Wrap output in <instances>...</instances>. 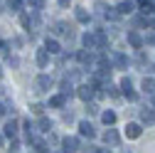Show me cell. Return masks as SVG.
<instances>
[{
    "mask_svg": "<svg viewBox=\"0 0 155 153\" xmlns=\"http://www.w3.org/2000/svg\"><path fill=\"white\" fill-rule=\"evenodd\" d=\"M35 91L37 94H45V91H49V87H52V76L49 74H40V76H37V79H35Z\"/></svg>",
    "mask_w": 155,
    "mask_h": 153,
    "instance_id": "cell-1",
    "label": "cell"
},
{
    "mask_svg": "<svg viewBox=\"0 0 155 153\" xmlns=\"http://www.w3.org/2000/svg\"><path fill=\"white\" fill-rule=\"evenodd\" d=\"M104 141H106V143H108V146H116V143H118V141H121V138H118V133H116V131H113V128H108V131H106V133H104Z\"/></svg>",
    "mask_w": 155,
    "mask_h": 153,
    "instance_id": "cell-16",
    "label": "cell"
},
{
    "mask_svg": "<svg viewBox=\"0 0 155 153\" xmlns=\"http://www.w3.org/2000/svg\"><path fill=\"white\" fill-rule=\"evenodd\" d=\"M121 91H123V97H126L128 101H135V91H133V84H130V79H128V76L121 82Z\"/></svg>",
    "mask_w": 155,
    "mask_h": 153,
    "instance_id": "cell-5",
    "label": "cell"
},
{
    "mask_svg": "<svg viewBox=\"0 0 155 153\" xmlns=\"http://www.w3.org/2000/svg\"><path fill=\"white\" fill-rule=\"evenodd\" d=\"M76 59H79L81 64H94V54H91V49H81V52H76Z\"/></svg>",
    "mask_w": 155,
    "mask_h": 153,
    "instance_id": "cell-8",
    "label": "cell"
},
{
    "mask_svg": "<svg viewBox=\"0 0 155 153\" xmlns=\"http://www.w3.org/2000/svg\"><path fill=\"white\" fill-rule=\"evenodd\" d=\"M0 79H3V69H0Z\"/></svg>",
    "mask_w": 155,
    "mask_h": 153,
    "instance_id": "cell-36",
    "label": "cell"
},
{
    "mask_svg": "<svg viewBox=\"0 0 155 153\" xmlns=\"http://www.w3.org/2000/svg\"><path fill=\"white\" fill-rule=\"evenodd\" d=\"M94 94H96V84H94V82H91V84H81L79 89H76V97L84 99V101H91Z\"/></svg>",
    "mask_w": 155,
    "mask_h": 153,
    "instance_id": "cell-2",
    "label": "cell"
},
{
    "mask_svg": "<svg viewBox=\"0 0 155 153\" xmlns=\"http://www.w3.org/2000/svg\"><path fill=\"white\" fill-rule=\"evenodd\" d=\"M111 59H113V64L118 67V69H123V67L128 64V59H126V54H121V52H113V54H111Z\"/></svg>",
    "mask_w": 155,
    "mask_h": 153,
    "instance_id": "cell-15",
    "label": "cell"
},
{
    "mask_svg": "<svg viewBox=\"0 0 155 153\" xmlns=\"http://www.w3.org/2000/svg\"><path fill=\"white\" fill-rule=\"evenodd\" d=\"M140 121L143 124H155V109H140Z\"/></svg>",
    "mask_w": 155,
    "mask_h": 153,
    "instance_id": "cell-12",
    "label": "cell"
},
{
    "mask_svg": "<svg viewBox=\"0 0 155 153\" xmlns=\"http://www.w3.org/2000/svg\"><path fill=\"white\" fill-rule=\"evenodd\" d=\"M145 45H153L155 47V32H148L145 35Z\"/></svg>",
    "mask_w": 155,
    "mask_h": 153,
    "instance_id": "cell-26",
    "label": "cell"
},
{
    "mask_svg": "<svg viewBox=\"0 0 155 153\" xmlns=\"http://www.w3.org/2000/svg\"><path fill=\"white\" fill-rule=\"evenodd\" d=\"M62 146H64V151H79V138L67 136V138L62 141Z\"/></svg>",
    "mask_w": 155,
    "mask_h": 153,
    "instance_id": "cell-13",
    "label": "cell"
},
{
    "mask_svg": "<svg viewBox=\"0 0 155 153\" xmlns=\"http://www.w3.org/2000/svg\"><path fill=\"white\" fill-rule=\"evenodd\" d=\"M27 5H30L32 10H42V8H45V0H27Z\"/></svg>",
    "mask_w": 155,
    "mask_h": 153,
    "instance_id": "cell-24",
    "label": "cell"
},
{
    "mask_svg": "<svg viewBox=\"0 0 155 153\" xmlns=\"http://www.w3.org/2000/svg\"><path fill=\"white\" fill-rule=\"evenodd\" d=\"M3 111H5V106H3V104H0V116H3Z\"/></svg>",
    "mask_w": 155,
    "mask_h": 153,
    "instance_id": "cell-35",
    "label": "cell"
},
{
    "mask_svg": "<svg viewBox=\"0 0 155 153\" xmlns=\"http://www.w3.org/2000/svg\"><path fill=\"white\" fill-rule=\"evenodd\" d=\"M52 32H54V35H62V37H71V35H74V27H71L69 22H62V20H59V22L52 25Z\"/></svg>",
    "mask_w": 155,
    "mask_h": 153,
    "instance_id": "cell-4",
    "label": "cell"
},
{
    "mask_svg": "<svg viewBox=\"0 0 155 153\" xmlns=\"http://www.w3.org/2000/svg\"><path fill=\"white\" fill-rule=\"evenodd\" d=\"M133 8H135L133 3H121V5H118V10H121V15H128V12H133Z\"/></svg>",
    "mask_w": 155,
    "mask_h": 153,
    "instance_id": "cell-23",
    "label": "cell"
},
{
    "mask_svg": "<svg viewBox=\"0 0 155 153\" xmlns=\"http://www.w3.org/2000/svg\"><path fill=\"white\" fill-rule=\"evenodd\" d=\"M150 104H153V109H155V97H150Z\"/></svg>",
    "mask_w": 155,
    "mask_h": 153,
    "instance_id": "cell-34",
    "label": "cell"
},
{
    "mask_svg": "<svg viewBox=\"0 0 155 153\" xmlns=\"http://www.w3.org/2000/svg\"><path fill=\"white\" fill-rule=\"evenodd\" d=\"M86 104H89V101H86ZM86 109H89V114H96V111H99V109H96V104H89Z\"/></svg>",
    "mask_w": 155,
    "mask_h": 153,
    "instance_id": "cell-32",
    "label": "cell"
},
{
    "mask_svg": "<svg viewBox=\"0 0 155 153\" xmlns=\"http://www.w3.org/2000/svg\"><path fill=\"white\" fill-rule=\"evenodd\" d=\"M148 27H153V30H155V12L148 17Z\"/></svg>",
    "mask_w": 155,
    "mask_h": 153,
    "instance_id": "cell-31",
    "label": "cell"
},
{
    "mask_svg": "<svg viewBox=\"0 0 155 153\" xmlns=\"http://www.w3.org/2000/svg\"><path fill=\"white\" fill-rule=\"evenodd\" d=\"M79 133L86 136V138H94V136H96V131H94V126H91L89 121H81V124H79Z\"/></svg>",
    "mask_w": 155,
    "mask_h": 153,
    "instance_id": "cell-9",
    "label": "cell"
},
{
    "mask_svg": "<svg viewBox=\"0 0 155 153\" xmlns=\"http://www.w3.org/2000/svg\"><path fill=\"white\" fill-rule=\"evenodd\" d=\"M67 104V97L64 94H59V97H52L49 99V106H54V109H59V106H64Z\"/></svg>",
    "mask_w": 155,
    "mask_h": 153,
    "instance_id": "cell-18",
    "label": "cell"
},
{
    "mask_svg": "<svg viewBox=\"0 0 155 153\" xmlns=\"http://www.w3.org/2000/svg\"><path fill=\"white\" fill-rule=\"evenodd\" d=\"M101 121H104L106 126H113V124H116V114H113V111H104V114H101Z\"/></svg>",
    "mask_w": 155,
    "mask_h": 153,
    "instance_id": "cell-19",
    "label": "cell"
},
{
    "mask_svg": "<svg viewBox=\"0 0 155 153\" xmlns=\"http://www.w3.org/2000/svg\"><path fill=\"white\" fill-rule=\"evenodd\" d=\"M128 45H130L133 49H140V47L145 45V40H143L138 32H128Z\"/></svg>",
    "mask_w": 155,
    "mask_h": 153,
    "instance_id": "cell-7",
    "label": "cell"
},
{
    "mask_svg": "<svg viewBox=\"0 0 155 153\" xmlns=\"http://www.w3.org/2000/svg\"><path fill=\"white\" fill-rule=\"evenodd\" d=\"M3 131H5V136H8V138H15V133H17V121L10 119V121L3 126Z\"/></svg>",
    "mask_w": 155,
    "mask_h": 153,
    "instance_id": "cell-14",
    "label": "cell"
},
{
    "mask_svg": "<svg viewBox=\"0 0 155 153\" xmlns=\"http://www.w3.org/2000/svg\"><path fill=\"white\" fill-rule=\"evenodd\" d=\"M106 89H108V94H111V97H118V91H116V87H111V84H106Z\"/></svg>",
    "mask_w": 155,
    "mask_h": 153,
    "instance_id": "cell-30",
    "label": "cell"
},
{
    "mask_svg": "<svg viewBox=\"0 0 155 153\" xmlns=\"http://www.w3.org/2000/svg\"><path fill=\"white\" fill-rule=\"evenodd\" d=\"M140 133H143L140 124H128V126H126V136H128V138H138Z\"/></svg>",
    "mask_w": 155,
    "mask_h": 153,
    "instance_id": "cell-11",
    "label": "cell"
},
{
    "mask_svg": "<svg viewBox=\"0 0 155 153\" xmlns=\"http://www.w3.org/2000/svg\"><path fill=\"white\" fill-rule=\"evenodd\" d=\"M143 91L145 94H153L155 91V79H153V76H145V79H143Z\"/></svg>",
    "mask_w": 155,
    "mask_h": 153,
    "instance_id": "cell-17",
    "label": "cell"
},
{
    "mask_svg": "<svg viewBox=\"0 0 155 153\" xmlns=\"http://www.w3.org/2000/svg\"><path fill=\"white\" fill-rule=\"evenodd\" d=\"M35 128H37V131H42V133H47V131L52 128V121H49V119H40Z\"/></svg>",
    "mask_w": 155,
    "mask_h": 153,
    "instance_id": "cell-20",
    "label": "cell"
},
{
    "mask_svg": "<svg viewBox=\"0 0 155 153\" xmlns=\"http://www.w3.org/2000/svg\"><path fill=\"white\" fill-rule=\"evenodd\" d=\"M81 45H84L86 49H101V47H99V32H86V35L81 37Z\"/></svg>",
    "mask_w": 155,
    "mask_h": 153,
    "instance_id": "cell-3",
    "label": "cell"
},
{
    "mask_svg": "<svg viewBox=\"0 0 155 153\" xmlns=\"http://www.w3.org/2000/svg\"><path fill=\"white\" fill-rule=\"evenodd\" d=\"M30 109H32V111H35V114H42V111H45V106H42V104H32V106H30Z\"/></svg>",
    "mask_w": 155,
    "mask_h": 153,
    "instance_id": "cell-28",
    "label": "cell"
},
{
    "mask_svg": "<svg viewBox=\"0 0 155 153\" xmlns=\"http://www.w3.org/2000/svg\"><path fill=\"white\" fill-rule=\"evenodd\" d=\"M22 3H25V0H10V8H12V10H20Z\"/></svg>",
    "mask_w": 155,
    "mask_h": 153,
    "instance_id": "cell-27",
    "label": "cell"
},
{
    "mask_svg": "<svg viewBox=\"0 0 155 153\" xmlns=\"http://www.w3.org/2000/svg\"><path fill=\"white\" fill-rule=\"evenodd\" d=\"M0 146H3V136H0Z\"/></svg>",
    "mask_w": 155,
    "mask_h": 153,
    "instance_id": "cell-37",
    "label": "cell"
},
{
    "mask_svg": "<svg viewBox=\"0 0 155 153\" xmlns=\"http://www.w3.org/2000/svg\"><path fill=\"white\" fill-rule=\"evenodd\" d=\"M138 8H140V12L148 17V15L155 12V0H138Z\"/></svg>",
    "mask_w": 155,
    "mask_h": 153,
    "instance_id": "cell-6",
    "label": "cell"
},
{
    "mask_svg": "<svg viewBox=\"0 0 155 153\" xmlns=\"http://www.w3.org/2000/svg\"><path fill=\"white\" fill-rule=\"evenodd\" d=\"M69 3H71V0H59V5H62V8H69Z\"/></svg>",
    "mask_w": 155,
    "mask_h": 153,
    "instance_id": "cell-33",
    "label": "cell"
},
{
    "mask_svg": "<svg viewBox=\"0 0 155 153\" xmlns=\"http://www.w3.org/2000/svg\"><path fill=\"white\" fill-rule=\"evenodd\" d=\"M76 20H79V22H89V12L84 8H76Z\"/></svg>",
    "mask_w": 155,
    "mask_h": 153,
    "instance_id": "cell-22",
    "label": "cell"
},
{
    "mask_svg": "<svg viewBox=\"0 0 155 153\" xmlns=\"http://www.w3.org/2000/svg\"><path fill=\"white\" fill-rule=\"evenodd\" d=\"M49 49L45 47V49H37V67H47V62H49Z\"/></svg>",
    "mask_w": 155,
    "mask_h": 153,
    "instance_id": "cell-10",
    "label": "cell"
},
{
    "mask_svg": "<svg viewBox=\"0 0 155 153\" xmlns=\"http://www.w3.org/2000/svg\"><path fill=\"white\" fill-rule=\"evenodd\" d=\"M62 94H64V97H71V94H74V87H71L69 82H64V84H62Z\"/></svg>",
    "mask_w": 155,
    "mask_h": 153,
    "instance_id": "cell-25",
    "label": "cell"
},
{
    "mask_svg": "<svg viewBox=\"0 0 155 153\" xmlns=\"http://www.w3.org/2000/svg\"><path fill=\"white\" fill-rule=\"evenodd\" d=\"M45 47H47L52 54H57V52H59V42H57V40H47V42H45Z\"/></svg>",
    "mask_w": 155,
    "mask_h": 153,
    "instance_id": "cell-21",
    "label": "cell"
},
{
    "mask_svg": "<svg viewBox=\"0 0 155 153\" xmlns=\"http://www.w3.org/2000/svg\"><path fill=\"white\" fill-rule=\"evenodd\" d=\"M0 54H8V42L0 40Z\"/></svg>",
    "mask_w": 155,
    "mask_h": 153,
    "instance_id": "cell-29",
    "label": "cell"
}]
</instances>
